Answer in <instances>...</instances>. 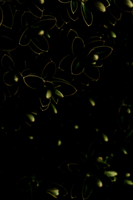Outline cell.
Wrapping results in <instances>:
<instances>
[{
	"label": "cell",
	"instance_id": "obj_1",
	"mask_svg": "<svg viewBox=\"0 0 133 200\" xmlns=\"http://www.w3.org/2000/svg\"><path fill=\"white\" fill-rule=\"evenodd\" d=\"M104 174L108 177H114L118 175L117 173L115 171L105 172Z\"/></svg>",
	"mask_w": 133,
	"mask_h": 200
},
{
	"label": "cell",
	"instance_id": "obj_2",
	"mask_svg": "<svg viewBox=\"0 0 133 200\" xmlns=\"http://www.w3.org/2000/svg\"><path fill=\"white\" fill-rule=\"evenodd\" d=\"M50 191L52 192L55 195H59V190L56 189H54L51 190H50Z\"/></svg>",
	"mask_w": 133,
	"mask_h": 200
},
{
	"label": "cell",
	"instance_id": "obj_3",
	"mask_svg": "<svg viewBox=\"0 0 133 200\" xmlns=\"http://www.w3.org/2000/svg\"><path fill=\"white\" fill-rule=\"evenodd\" d=\"M52 96V92L51 91L48 90L46 94V98L47 99H49Z\"/></svg>",
	"mask_w": 133,
	"mask_h": 200
},
{
	"label": "cell",
	"instance_id": "obj_4",
	"mask_svg": "<svg viewBox=\"0 0 133 200\" xmlns=\"http://www.w3.org/2000/svg\"><path fill=\"white\" fill-rule=\"evenodd\" d=\"M28 117H29V119L31 120V121L34 122L35 121V119L34 117L33 116V115H31V114H29V115H28Z\"/></svg>",
	"mask_w": 133,
	"mask_h": 200
},
{
	"label": "cell",
	"instance_id": "obj_5",
	"mask_svg": "<svg viewBox=\"0 0 133 200\" xmlns=\"http://www.w3.org/2000/svg\"><path fill=\"white\" fill-rule=\"evenodd\" d=\"M55 93L58 96L60 97H63V95L62 94V93L60 92H59V91H58L57 90H56V92Z\"/></svg>",
	"mask_w": 133,
	"mask_h": 200
},
{
	"label": "cell",
	"instance_id": "obj_6",
	"mask_svg": "<svg viewBox=\"0 0 133 200\" xmlns=\"http://www.w3.org/2000/svg\"><path fill=\"white\" fill-rule=\"evenodd\" d=\"M97 184L100 187H101L103 186L102 183L101 181L100 180H99L98 182H97Z\"/></svg>",
	"mask_w": 133,
	"mask_h": 200
},
{
	"label": "cell",
	"instance_id": "obj_7",
	"mask_svg": "<svg viewBox=\"0 0 133 200\" xmlns=\"http://www.w3.org/2000/svg\"><path fill=\"white\" fill-rule=\"evenodd\" d=\"M99 58V56L98 55L94 54L93 56V59L95 61H97Z\"/></svg>",
	"mask_w": 133,
	"mask_h": 200
},
{
	"label": "cell",
	"instance_id": "obj_8",
	"mask_svg": "<svg viewBox=\"0 0 133 200\" xmlns=\"http://www.w3.org/2000/svg\"><path fill=\"white\" fill-rule=\"evenodd\" d=\"M103 139H104L105 141L106 142L108 141V138H107V136L105 135L104 134H103Z\"/></svg>",
	"mask_w": 133,
	"mask_h": 200
},
{
	"label": "cell",
	"instance_id": "obj_9",
	"mask_svg": "<svg viewBox=\"0 0 133 200\" xmlns=\"http://www.w3.org/2000/svg\"><path fill=\"white\" fill-rule=\"evenodd\" d=\"M89 100L90 101V103L91 104H92V105L93 106H95V101H94L93 100H92V99H89Z\"/></svg>",
	"mask_w": 133,
	"mask_h": 200
},
{
	"label": "cell",
	"instance_id": "obj_10",
	"mask_svg": "<svg viewBox=\"0 0 133 200\" xmlns=\"http://www.w3.org/2000/svg\"><path fill=\"white\" fill-rule=\"evenodd\" d=\"M125 182L127 184H128V185H133V183L131 181H129V180H125Z\"/></svg>",
	"mask_w": 133,
	"mask_h": 200
},
{
	"label": "cell",
	"instance_id": "obj_11",
	"mask_svg": "<svg viewBox=\"0 0 133 200\" xmlns=\"http://www.w3.org/2000/svg\"><path fill=\"white\" fill-rule=\"evenodd\" d=\"M102 160H103L102 158H101V157H100V158H98L97 159V162H102Z\"/></svg>",
	"mask_w": 133,
	"mask_h": 200
},
{
	"label": "cell",
	"instance_id": "obj_12",
	"mask_svg": "<svg viewBox=\"0 0 133 200\" xmlns=\"http://www.w3.org/2000/svg\"><path fill=\"white\" fill-rule=\"evenodd\" d=\"M52 107H53L54 109V112H55V113H57V110H56V108H55L53 104H52Z\"/></svg>",
	"mask_w": 133,
	"mask_h": 200
},
{
	"label": "cell",
	"instance_id": "obj_13",
	"mask_svg": "<svg viewBox=\"0 0 133 200\" xmlns=\"http://www.w3.org/2000/svg\"><path fill=\"white\" fill-rule=\"evenodd\" d=\"M130 176V174H126V177H129Z\"/></svg>",
	"mask_w": 133,
	"mask_h": 200
},
{
	"label": "cell",
	"instance_id": "obj_14",
	"mask_svg": "<svg viewBox=\"0 0 133 200\" xmlns=\"http://www.w3.org/2000/svg\"><path fill=\"white\" fill-rule=\"evenodd\" d=\"M61 144V142H60V140H59V142H58V146H60Z\"/></svg>",
	"mask_w": 133,
	"mask_h": 200
},
{
	"label": "cell",
	"instance_id": "obj_15",
	"mask_svg": "<svg viewBox=\"0 0 133 200\" xmlns=\"http://www.w3.org/2000/svg\"><path fill=\"white\" fill-rule=\"evenodd\" d=\"M123 151H124V152L125 154H127V152H126L125 150H123Z\"/></svg>",
	"mask_w": 133,
	"mask_h": 200
},
{
	"label": "cell",
	"instance_id": "obj_16",
	"mask_svg": "<svg viewBox=\"0 0 133 200\" xmlns=\"http://www.w3.org/2000/svg\"><path fill=\"white\" fill-rule=\"evenodd\" d=\"M75 127L76 129H78V128L79 127L77 126H75Z\"/></svg>",
	"mask_w": 133,
	"mask_h": 200
}]
</instances>
